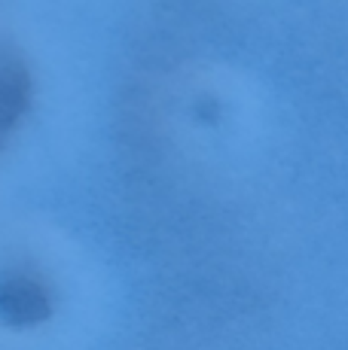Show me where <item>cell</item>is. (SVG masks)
Instances as JSON below:
<instances>
[{
    "instance_id": "cell-1",
    "label": "cell",
    "mask_w": 348,
    "mask_h": 350,
    "mask_svg": "<svg viewBox=\"0 0 348 350\" xmlns=\"http://www.w3.org/2000/svg\"><path fill=\"white\" fill-rule=\"evenodd\" d=\"M31 98V77L25 62L12 49H0V146L12 125L22 119Z\"/></svg>"
},
{
    "instance_id": "cell-2",
    "label": "cell",
    "mask_w": 348,
    "mask_h": 350,
    "mask_svg": "<svg viewBox=\"0 0 348 350\" xmlns=\"http://www.w3.org/2000/svg\"><path fill=\"white\" fill-rule=\"evenodd\" d=\"M49 311L43 286H37L31 278H6L0 284V314L12 323L43 320Z\"/></svg>"
}]
</instances>
